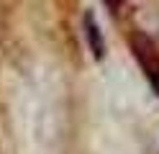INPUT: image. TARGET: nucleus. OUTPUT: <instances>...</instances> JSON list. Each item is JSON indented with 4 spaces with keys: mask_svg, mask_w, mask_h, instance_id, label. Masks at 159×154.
Listing matches in <instances>:
<instances>
[{
    "mask_svg": "<svg viewBox=\"0 0 159 154\" xmlns=\"http://www.w3.org/2000/svg\"><path fill=\"white\" fill-rule=\"evenodd\" d=\"M85 34H87V41H90V49H93L95 59H100V57H103V41H100V28H98L95 18H93L90 13L85 16Z\"/></svg>",
    "mask_w": 159,
    "mask_h": 154,
    "instance_id": "1",
    "label": "nucleus"
}]
</instances>
